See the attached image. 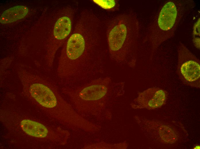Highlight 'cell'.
Here are the masks:
<instances>
[{"label":"cell","instance_id":"7c38bea8","mask_svg":"<svg viewBox=\"0 0 200 149\" xmlns=\"http://www.w3.org/2000/svg\"><path fill=\"white\" fill-rule=\"evenodd\" d=\"M116 144L115 145L105 143H99L88 144L85 145L83 147L84 149H113L115 148L114 146H116L119 148H124L121 147L122 144Z\"/></svg>","mask_w":200,"mask_h":149},{"label":"cell","instance_id":"6da1fadb","mask_svg":"<svg viewBox=\"0 0 200 149\" xmlns=\"http://www.w3.org/2000/svg\"><path fill=\"white\" fill-rule=\"evenodd\" d=\"M100 24L91 11L85 10L81 13L61 51L57 68L60 78L76 77L99 60Z\"/></svg>","mask_w":200,"mask_h":149},{"label":"cell","instance_id":"52a82bcc","mask_svg":"<svg viewBox=\"0 0 200 149\" xmlns=\"http://www.w3.org/2000/svg\"><path fill=\"white\" fill-rule=\"evenodd\" d=\"M177 73L184 85L200 88V60L181 42L178 49Z\"/></svg>","mask_w":200,"mask_h":149},{"label":"cell","instance_id":"30bf717a","mask_svg":"<svg viewBox=\"0 0 200 149\" xmlns=\"http://www.w3.org/2000/svg\"><path fill=\"white\" fill-rule=\"evenodd\" d=\"M28 8L26 6L18 5L5 10L0 16L1 24H7L23 19L28 14Z\"/></svg>","mask_w":200,"mask_h":149},{"label":"cell","instance_id":"7a4b0ae2","mask_svg":"<svg viewBox=\"0 0 200 149\" xmlns=\"http://www.w3.org/2000/svg\"><path fill=\"white\" fill-rule=\"evenodd\" d=\"M124 82H113L110 77H106L80 86L66 87L63 91L71 105L82 115L109 118L107 105L124 94Z\"/></svg>","mask_w":200,"mask_h":149},{"label":"cell","instance_id":"9c48e42d","mask_svg":"<svg viewBox=\"0 0 200 149\" xmlns=\"http://www.w3.org/2000/svg\"><path fill=\"white\" fill-rule=\"evenodd\" d=\"M168 96L167 92L162 89L150 88L139 93L130 105L134 109H154L165 105Z\"/></svg>","mask_w":200,"mask_h":149},{"label":"cell","instance_id":"5bb4252c","mask_svg":"<svg viewBox=\"0 0 200 149\" xmlns=\"http://www.w3.org/2000/svg\"><path fill=\"white\" fill-rule=\"evenodd\" d=\"M193 149H200V145L197 144L196 146H195L193 148Z\"/></svg>","mask_w":200,"mask_h":149},{"label":"cell","instance_id":"8992f818","mask_svg":"<svg viewBox=\"0 0 200 149\" xmlns=\"http://www.w3.org/2000/svg\"><path fill=\"white\" fill-rule=\"evenodd\" d=\"M187 1L170 0L162 6L151 30L153 54L164 42L172 38L187 8Z\"/></svg>","mask_w":200,"mask_h":149},{"label":"cell","instance_id":"5b68a950","mask_svg":"<svg viewBox=\"0 0 200 149\" xmlns=\"http://www.w3.org/2000/svg\"><path fill=\"white\" fill-rule=\"evenodd\" d=\"M75 10L66 7L49 15L45 34V60L48 66H53L55 53L63 45L73 30Z\"/></svg>","mask_w":200,"mask_h":149},{"label":"cell","instance_id":"ba28073f","mask_svg":"<svg viewBox=\"0 0 200 149\" xmlns=\"http://www.w3.org/2000/svg\"><path fill=\"white\" fill-rule=\"evenodd\" d=\"M137 123L151 139L161 144H172L177 142L180 132L177 127L166 123L155 120L135 117Z\"/></svg>","mask_w":200,"mask_h":149},{"label":"cell","instance_id":"4fadbf2b","mask_svg":"<svg viewBox=\"0 0 200 149\" xmlns=\"http://www.w3.org/2000/svg\"><path fill=\"white\" fill-rule=\"evenodd\" d=\"M193 42L197 48L200 49V18L195 24L193 32Z\"/></svg>","mask_w":200,"mask_h":149},{"label":"cell","instance_id":"8fae6325","mask_svg":"<svg viewBox=\"0 0 200 149\" xmlns=\"http://www.w3.org/2000/svg\"><path fill=\"white\" fill-rule=\"evenodd\" d=\"M93 1L102 8L106 9L115 11L118 8V3L116 0H93Z\"/></svg>","mask_w":200,"mask_h":149},{"label":"cell","instance_id":"3957f363","mask_svg":"<svg viewBox=\"0 0 200 149\" xmlns=\"http://www.w3.org/2000/svg\"><path fill=\"white\" fill-rule=\"evenodd\" d=\"M139 23L134 15L122 14L109 22L107 30L109 52L116 62L131 68L135 66Z\"/></svg>","mask_w":200,"mask_h":149},{"label":"cell","instance_id":"277c9868","mask_svg":"<svg viewBox=\"0 0 200 149\" xmlns=\"http://www.w3.org/2000/svg\"><path fill=\"white\" fill-rule=\"evenodd\" d=\"M17 73L30 97L39 105L51 111L58 119L69 117L74 113L71 105L62 98L47 79L38 71L20 66Z\"/></svg>","mask_w":200,"mask_h":149}]
</instances>
